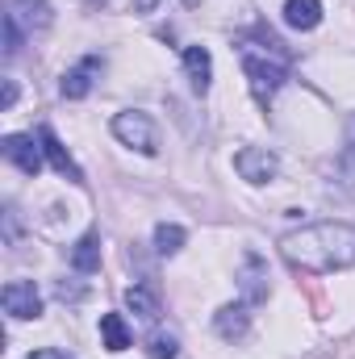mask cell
<instances>
[{"mask_svg": "<svg viewBox=\"0 0 355 359\" xmlns=\"http://www.w3.org/2000/svg\"><path fill=\"white\" fill-rule=\"evenodd\" d=\"M280 255L293 268L309 271V276L355 268V226H347V222H318V226L293 230V234L280 238Z\"/></svg>", "mask_w": 355, "mask_h": 359, "instance_id": "cell-1", "label": "cell"}, {"mask_svg": "<svg viewBox=\"0 0 355 359\" xmlns=\"http://www.w3.org/2000/svg\"><path fill=\"white\" fill-rule=\"evenodd\" d=\"M243 72H247V80H251L255 100H264V104L280 92V84H284V59H267L255 46H243Z\"/></svg>", "mask_w": 355, "mask_h": 359, "instance_id": "cell-2", "label": "cell"}, {"mask_svg": "<svg viewBox=\"0 0 355 359\" xmlns=\"http://www.w3.org/2000/svg\"><path fill=\"white\" fill-rule=\"evenodd\" d=\"M113 134H117L126 147L142 151V155H155V151H159V134H155V121H151L147 113H117V117H113Z\"/></svg>", "mask_w": 355, "mask_h": 359, "instance_id": "cell-3", "label": "cell"}, {"mask_svg": "<svg viewBox=\"0 0 355 359\" xmlns=\"http://www.w3.org/2000/svg\"><path fill=\"white\" fill-rule=\"evenodd\" d=\"M0 301H4V313H8V318H17V322H25V318H38V313H42V297H38L34 280H8V284H4V292H0Z\"/></svg>", "mask_w": 355, "mask_h": 359, "instance_id": "cell-4", "label": "cell"}, {"mask_svg": "<svg viewBox=\"0 0 355 359\" xmlns=\"http://www.w3.org/2000/svg\"><path fill=\"white\" fill-rule=\"evenodd\" d=\"M234 172L243 180H251V184H267V180L276 176V155L264 151V147H243L234 155Z\"/></svg>", "mask_w": 355, "mask_h": 359, "instance_id": "cell-5", "label": "cell"}, {"mask_svg": "<svg viewBox=\"0 0 355 359\" xmlns=\"http://www.w3.org/2000/svg\"><path fill=\"white\" fill-rule=\"evenodd\" d=\"M38 142H42V155H46V159H51V168H55V172H59V176L76 180V184H80V180H84V172H80V168H76V159H72V155H67V147H63V142H59V138H55V130H51V126H42V130H38Z\"/></svg>", "mask_w": 355, "mask_h": 359, "instance_id": "cell-6", "label": "cell"}, {"mask_svg": "<svg viewBox=\"0 0 355 359\" xmlns=\"http://www.w3.org/2000/svg\"><path fill=\"white\" fill-rule=\"evenodd\" d=\"M4 155H8L25 176H38V172H42V151H38L34 138H25V134H8V138H4Z\"/></svg>", "mask_w": 355, "mask_h": 359, "instance_id": "cell-7", "label": "cell"}, {"mask_svg": "<svg viewBox=\"0 0 355 359\" xmlns=\"http://www.w3.org/2000/svg\"><path fill=\"white\" fill-rule=\"evenodd\" d=\"M100 72V59L92 55V59H84L80 67H72L67 76H63V84H59V92L67 96V100H80V96H88V88H92V76Z\"/></svg>", "mask_w": 355, "mask_h": 359, "instance_id": "cell-8", "label": "cell"}, {"mask_svg": "<svg viewBox=\"0 0 355 359\" xmlns=\"http://www.w3.org/2000/svg\"><path fill=\"white\" fill-rule=\"evenodd\" d=\"M184 67H188L192 88L205 96V92H209V80H213V59H209V50H205V46H188V50H184Z\"/></svg>", "mask_w": 355, "mask_h": 359, "instance_id": "cell-9", "label": "cell"}, {"mask_svg": "<svg viewBox=\"0 0 355 359\" xmlns=\"http://www.w3.org/2000/svg\"><path fill=\"white\" fill-rule=\"evenodd\" d=\"M217 334L226 339V343H234V339H243L247 334V326H251V318H247V305H226L222 313H217Z\"/></svg>", "mask_w": 355, "mask_h": 359, "instance_id": "cell-10", "label": "cell"}, {"mask_svg": "<svg viewBox=\"0 0 355 359\" xmlns=\"http://www.w3.org/2000/svg\"><path fill=\"white\" fill-rule=\"evenodd\" d=\"M284 21L293 29H314L322 21V0H288L284 4Z\"/></svg>", "mask_w": 355, "mask_h": 359, "instance_id": "cell-11", "label": "cell"}, {"mask_svg": "<svg viewBox=\"0 0 355 359\" xmlns=\"http://www.w3.org/2000/svg\"><path fill=\"white\" fill-rule=\"evenodd\" d=\"M126 305L142 318V322H155L163 309H159V297H155V288H147V284H134L130 292H126Z\"/></svg>", "mask_w": 355, "mask_h": 359, "instance_id": "cell-12", "label": "cell"}, {"mask_svg": "<svg viewBox=\"0 0 355 359\" xmlns=\"http://www.w3.org/2000/svg\"><path fill=\"white\" fill-rule=\"evenodd\" d=\"M72 268L76 271H96L100 268V234L88 230L80 243H76V251H72Z\"/></svg>", "mask_w": 355, "mask_h": 359, "instance_id": "cell-13", "label": "cell"}, {"mask_svg": "<svg viewBox=\"0 0 355 359\" xmlns=\"http://www.w3.org/2000/svg\"><path fill=\"white\" fill-rule=\"evenodd\" d=\"M100 339H105V351H126L130 347V330H126L121 313H105L100 318Z\"/></svg>", "mask_w": 355, "mask_h": 359, "instance_id": "cell-14", "label": "cell"}, {"mask_svg": "<svg viewBox=\"0 0 355 359\" xmlns=\"http://www.w3.org/2000/svg\"><path fill=\"white\" fill-rule=\"evenodd\" d=\"M260 280H264V264L251 255V259H247V268H243V292H247V301H251V305L267 297V284H260Z\"/></svg>", "mask_w": 355, "mask_h": 359, "instance_id": "cell-15", "label": "cell"}, {"mask_svg": "<svg viewBox=\"0 0 355 359\" xmlns=\"http://www.w3.org/2000/svg\"><path fill=\"white\" fill-rule=\"evenodd\" d=\"M180 247H184V230L163 222V226L155 230V251H159V255H176Z\"/></svg>", "mask_w": 355, "mask_h": 359, "instance_id": "cell-16", "label": "cell"}, {"mask_svg": "<svg viewBox=\"0 0 355 359\" xmlns=\"http://www.w3.org/2000/svg\"><path fill=\"white\" fill-rule=\"evenodd\" d=\"M147 351H151V359H176L180 355V343L172 339V334H163V330H159V334H151V339H147Z\"/></svg>", "mask_w": 355, "mask_h": 359, "instance_id": "cell-17", "label": "cell"}, {"mask_svg": "<svg viewBox=\"0 0 355 359\" xmlns=\"http://www.w3.org/2000/svg\"><path fill=\"white\" fill-rule=\"evenodd\" d=\"M343 176L355 184V121H351V134H347V147H343Z\"/></svg>", "mask_w": 355, "mask_h": 359, "instance_id": "cell-18", "label": "cell"}, {"mask_svg": "<svg viewBox=\"0 0 355 359\" xmlns=\"http://www.w3.org/2000/svg\"><path fill=\"white\" fill-rule=\"evenodd\" d=\"M13 100H17V84L8 80V84H4V100H0V104H4V109H13Z\"/></svg>", "mask_w": 355, "mask_h": 359, "instance_id": "cell-19", "label": "cell"}, {"mask_svg": "<svg viewBox=\"0 0 355 359\" xmlns=\"http://www.w3.org/2000/svg\"><path fill=\"white\" fill-rule=\"evenodd\" d=\"M29 359H72V355H63V351H34Z\"/></svg>", "mask_w": 355, "mask_h": 359, "instance_id": "cell-20", "label": "cell"}, {"mask_svg": "<svg viewBox=\"0 0 355 359\" xmlns=\"http://www.w3.org/2000/svg\"><path fill=\"white\" fill-rule=\"evenodd\" d=\"M155 4H159V0H134V13H151Z\"/></svg>", "mask_w": 355, "mask_h": 359, "instance_id": "cell-21", "label": "cell"}, {"mask_svg": "<svg viewBox=\"0 0 355 359\" xmlns=\"http://www.w3.org/2000/svg\"><path fill=\"white\" fill-rule=\"evenodd\" d=\"M188 4H201V0H188Z\"/></svg>", "mask_w": 355, "mask_h": 359, "instance_id": "cell-22", "label": "cell"}]
</instances>
